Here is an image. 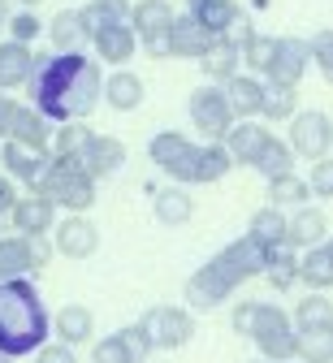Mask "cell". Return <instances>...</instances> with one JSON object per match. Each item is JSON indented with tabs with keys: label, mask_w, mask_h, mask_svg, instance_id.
I'll use <instances>...</instances> for the list:
<instances>
[{
	"label": "cell",
	"mask_w": 333,
	"mask_h": 363,
	"mask_svg": "<svg viewBox=\"0 0 333 363\" xmlns=\"http://www.w3.org/2000/svg\"><path fill=\"white\" fill-rule=\"evenodd\" d=\"M31 100L53 125H70V121L91 117L95 104L104 100L100 61H91L87 52H48V57H39L35 78H31Z\"/></svg>",
	"instance_id": "1"
},
{
	"label": "cell",
	"mask_w": 333,
	"mask_h": 363,
	"mask_svg": "<svg viewBox=\"0 0 333 363\" xmlns=\"http://www.w3.org/2000/svg\"><path fill=\"white\" fill-rule=\"evenodd\" d=\"M264 268H268V247H260L251 234L243 238H234L225 251H217L204 268L190 272V281H186V303L190 311H212L221 307L229 294H238V286L251 281V277H264Z\"/></svg>",
	"instance_id": "2"
},
{
	"label": "cell",
	"mask_w": 333,
	"mask_h": 363,
	"mask_svg": "<svg viewBox=\"0 0 333 363\" xmlns=\"http://www.w3.org/2000/svg\"><path fill=\"white\" fill-rule=\"evenodd\" d=\"M48 329H53V315H48L35 281H0V350L13 359L39 354L48 346Z\"/></svg>",
	"instance_id": "3"
},
{
	"label": "cell",
	"mask_w": 333,
	"mask_h": 363,
	"mask_svg": "<svg viewBox=\"0 0 333 363\" xmlns=\"http://www.w3.org/2000/svg\"><path fill=\"white\" fill-rule=\"evenodd\" d=\"M229 325H234L238 337H251L260 359H268V363H295L299 359L295 315H285V307H277V303H260V298L238 303Z\"/></svg>",
	"instance_id": "4"
},
{
	"label": "cell",
	"mask_w": 333,
	"mask_h": 363,
	"mask_svg": "<svg viewBox=\"0 0 333 363\" xmlns=\"http://www.w3.org/2000/svg\"><path fill=\"white\" fill-rule=\"evenodd\" d=\"M31 195H43L48 203L65 208L70 216H82V212L95 203V177H91L78 160H57V156H53V164H48V173L39 177V186H35Z\"/></svg>",
	"instance_id": "5"
},
{
	"label": "cell",
	"mask_w": 333,
	"mask_h": 363,
	"mask_svg": "<svg viewBox=\"0 0 333 363\" xmlns=\"http://www.w3.org/2000/svg\"><path fill=\"white\" fill-rule=\"evenodd\" d=\"M186 108H190V125H195L208 143H225L229 130L238 125V117H234V108H229V96H225V86H217V82H204V86L190 91Z\"/></svg>",
	"instance_id": "6"
},
{
	"label": "cell",
	"mask_w": 333,
	"mask_h": 363,
	"mask_svg": "<svg viewBox=\"0 0 333 363\" xmlns=\"http://www.w3.org/2000/svg\"><path fill=\"white\" fill-rule=\"evenodd\" d=\"M173 22H178V13H173L169 0H138L134 13H130V26H134L138 43L152 57H173V39H169Z\"/></svg>",
	"instance_id": "7"
},
{
	"label": "cell",
	"mask_w": 333,
	"mask_h": 363,
	"mask_svg": "<svg viewBox=\"0 0 333 363\" xmlns=\"http://www.w3.org/2000/svg\"><path fill=\"white\" fill-rule=\"evenodd\" d=\"M138 325H143V333H148V342L156 350H182L195 337V315H190V307H169V303L148 307L138 315Z\"/></svg>",
	"instance_id": "8"
},
{
	"label": "cell",
	"mask_w": 333,
	"mask_h": 363,
	"mask_svg": "<svg viewBox=\"0 0 333 363\" xmlns=\"http://www.w3.org/2000/svg\"><path fill=\"white\" fill-rule=\"evenodd\" d=\"M195 152H200V143H190L182 130H160L156 139L148 143V156H152V164H156L165 177H173L178 186H186L190 164H195Z\"/></svg>",
	"instance_id": "9"
},
{
	"label": "cell",
	"mask_w": 333,
	"mask_h": 363,
	"mask_svg": "<svg viewBox=\"0 0 333 363\" xmlns=\"http://www.w3.org/2000/svg\"><path fill=\"white\" fill-rule=\"evenodd\" d=\"M295 147V156H307L312 164L329 156L333 147V121L320 113V108H303L295 121H290V139H285Z\"/></svg>",
	"instance_id": "10"
},
{
	"label": "cell",
	"mask_w": 333,
	"mask_h": 363,
	"mask_svg": "<svg viewBox=\"0 0 333 363\" xmlns=\"http://www.w3.org/2000/svg\"><path fill=\"white\" fill-rule=\"evenodd\" d=\"M307 69H312V39L277 35V57H273V65H268L264 82H277V86H299Z\"/></svg>",
	"instance_id": "11"
},
{
	"label": "cell",
	"mask_w": 333,
	"mask_h": 363,
	"mask_svg": "<svg viewBox=\"0 0 333 363\" xmlns=\"http://www.w3.org/2000/svg\"><path fill=\"white\" fill-rule=\"evenodd\" d=\"M53 247L61 255H70V259H87V255H95V247H100V230H95L87 216H65L53 230Z\"/></svg>",
	"instance_id": "12"
},
{
	"label": "cell",
	"mask_w": 333,
	"mask_h": 363,
	"mask_svg": "<svg viewBox=\"0 0 333 363\" xmlns=\"http://www.w3.org/2000/svg\"><path fill=\"white\" fill-rule=\"evenodd\" d=\"M53 134H57V125L48 121L35 104H31V108L18 104L13 125H9V139H13V143H22V147H31V152H48V156H53Z\"/></svg>",
	"instance_id": "13"
},
{
	"label": "cell",
	"mask_w": 333,
	"mask_h": 363,
	"mask_svg": "<svg viewBox=\"0 0 333 363\" xmlns=\"http://www.w3.org/2000/svg\"><path fill=\"white\" fill-rule=\"evenodd\" d=\"M78 164H82L95 182H100V177H113V173L126 164V143L113 139V134H91V143L82 147Z\"/></svg>",
	"instance_id": "14"
},
{
	"label": "cell",
	"mask_w": 333,
	"mask_h": 363,
	"mask_svg": "<svg viewBox=\"0 0 333 363\" xmlns=\"http://www.w3.org/2000/svg\"><path fill=\"white\" fill-rule=\"evenodd\" d=\"M0 164H5V173H9L13 182H26V186L35 191L39 177L48 173V164H53V156H48V152H31V147L5 139V147H0Z\"/></svg>",
	"instance_id": "15"
},
{
	"label": "cell",
	"mask_w": 333,
	"mask_h": 363,
	"mask_svg": "<svg viewBox=\"0 0 333 363\" xmlns=\"http://www.w3.org/2000/svg\"><path fill=\"white\" fill-rule=\"evenodd\" d=\"M91 48H95V61H109V65L126 69V61H130L134 48H138V35H134L130 22H117V26L95 30V35H91Z\"/></svg>",
	"instance_id": "16"
},
{
	"label": "cell",
	"mask_w": 333,
	"mask_h": 363,
	"mask_svg": "<svg viewBox=\"0 0 333 363\" xmlns=\"http://www.w3.org/2000/svg\"><path fill=\"white\" fill-rule=\"evenodd\" d=\"M13 230L22 238H48V234L57 230V203H48L43 195L18 199V208H13Z\"/></svg>",
	"instance_id": "17"
},
{
	"label": "cell",
	"mask_w": 333,
	"mask_h": 363,
	"mask_svg": "<svg viewBox=\"0 0 333 363\" xmlns=\"http://www.w3.org/2000/svg\"><path fill=\"white\" fill-rule=\"evenodd\" d=\"M35 65L39 57L26 48V43H0V91H18V86H31L35 78Z\"/></svg>",
	"instance_id": "18"
},
{
	"label": "cell",
	"mask_w": 333,
	"mask_h": 363,
	"mask_svg": "<svg viewBox=\"0 0 333 363\" xmlns=\"http://www.w3.org/2000/svg\"><path fill=\"white\" fill-rule=\"evenodd\" d=\"M173 57H186V61H204L212 48H217V35L212 30H204L190 13H182L178 22H173Z\"/></svg>",
	"instance_id": "19"
},
{
	"label": "cell",
	"mask_w": 333,
	"mask_h": 363,
	"mask_svg": "<svg viewBox=\"0 0 333 363\" xmlns=\"http://www.w3.org/2000/svg\"><path fill=\"white\" fill-rule=\"evenodd\" d=\"M229 169H234V156H229V147H225V143H200L195 164H190V177H186V186H212V182H221Z\"/></svg>",
	"instance_id": "20"
},
{
	"label": "cell",
	"mask_w": 333,
	"mask_h": 363,
	"mask_svg": "<svg viewBox=\"0 0 333 363\" xmlns=\"http://www.w3.org/2000/svg\"><path fill=\"white\" fill-rule=\"evenodd\" d=\"M264 78H256V74H238L234 82H225V96H229V108H234V117L238 121H251V117H260V108H264Z\"/></svg>",
	"instance_id": "21"
},
{
	"label": "cell",
	"mask_w": 333,
	"mask_h": 363,
	"mask_svg": "<svg viewBox=\"0 0 333 363\" xmlns=\"http://www.w3.org/2000/svg\"><path fill=\"white\" fill-rule=\"evenodd\" d=\"M268 139H273V134H268L260 121H238V125L229 130L225 147H229L234 164H251V169H256V160H260V152L268 147Z\"/></svg>",
	"instance_id": "22"
},
{
	"label": "cell",
	"mask_w": 333,
	"mask_h": 363,
	"mask_svg": "<svg viewBox=\"0 0 333 363\" xmlns=\"http://www.w3.org/2000/svg\"><path fill=\"white\" fill-rule=\"evenodd\" d=\"M290 247H303V251H312V247H324L329 242V220H324V212L320 208H295V216H290V238H285Z\"/></svg>",
	"instance_id": "23"
},
{
	"label": "cell",
	"mask_w": 333,
	"mask_h": 363,
	"mask_svg": "<svg viewBox=\"0 0 333 363\" xmlns=\"http://www.w3.org/2000/svg\"><path fill=\"white\" fill-rule=\"evenodd\" d=\"M53 329H57V342H65V346H82V342L95 337V315H91V307L70 303V307H61V311L53 315Z\"/></svg>",
	"instance_id": "24"
},
{
	"label": "cell",
	"mask_w": 333,
	"mask_h": 363,
	"mask_svg": "<svg viewBox=\"0 0 333 363\" xmlns=\"http://www.w3.org/2000/svg\"><path fill=\"white\" fill-rule=\"evenodd\" d=\"M31 272H39L31 259V242L22 234H0V281H22Z\"/></svg>",
	"instance_id": "25"
},
{
	"label": "cell",
	"mask_w": 333,
	"mask_h": 363,
	"mask_svg": "<svg viewBox=\"0 0 333 363\" xmlns=\"http://www.w3.org/2000/svg\"><path fill=\"white\" fill-rule=\"evenodd\" d=\"M48 39H53L57 52H82V43L91 39L87 22H82V9H61L53 22H48Z\"/></svg>",
	"instance_id": "26"
},
{
	"label": "cell",
	"mask_w": 333,
	"mask_h": 363,
	"mask_svg": "<svg viewBox=\"0 0 333 363\" xmlns=\"http://www.w3.org/2000/svg\"><path fill=\"white\" fill-rule=\"evenodd\" d=\"M186 13L195 18L204 30H212V35L221 39V35L238 22V13H243V9H238L234 0H186Z\"/></svg>",
	"instance_id": "27"
},
{
	"label": "cell",
	"mask_w": 333,
	"mask_h": 363,
	"mask_svg": "<svg viewBox=\"0 0 333 363\" xmlns=\"http://www.w3.org/2000/svg\"><path fill=\"white\" fill-rule=\"evenodd\" d=\"M104 104L117 108V113H134L143 104V78L130 74V69H113L104 78Z\"/></svg>",
	"instance_id": "28"
},
{
	"label": "cell",
	"mask_w": 333,
	"mask_h": 363,
	"mask_svg": "<svg viewBox=\"0 0 333 363\" xmlns=\"http://www.w3.org/2000/svg\"><path fill=\"white\" fill-rule=\"evenodd\" d=\"M200 65H204L208 82L225 86V82H234L238 74H243V48H238V43H229V39H217V48H212Z\"/></svg>",
	"instance_id": "29"
},
{
	"label": "cell",
	"mask_w": 333,
	"mask_h": 363,
	"mask_svg": "<svg viewBox=\"0 0 333 363\" xmlns=\"http://www.w3.org/2000/svg\"><path fill=\"white\" fill-rule=\"evenodd\" d=\"M299 281H303L312 294L333 290V251H329V247L303 251V259H299Z\"/></svg>",
	"instance_id": "30"
},
{
	"label": "cell",
	"mask_w": 333,
	"mask_h": 363,
	"mask_svg": "<svg viewBox=\"0 0 333 363\" xmlns=\"http://www.w3.org/2000/svg\"><path fill=\"white\" fill-rule=\"evenodd\" d=\"M247 234L260 242V247H281L285 238H290V216H285L281 208H260L256 216H251V225H247Z\"/></svg>",
	"instance_id": "31"
},
{
	"label": "cell",
	"mask_w": 333,
	"mask_h": 363,
	"mask_svg": "<svg viewBox=\"0 0 333 363\" xmlns=\"http://www.w3.org/2000/svg\"><path fill=\"white\" fill-rule=\"evenodd\" d=\"M152 212H156L160 225H186L190 216H195V199H190L182 186H165V191H156Z\"/></svg>",
	"instance_id": "32"
},
{
	"label": "cell",
	"mask_w": 333,
	"mask_h": 363,
	"mask_svg": "<svg viewBox=\"0 0 333 363\" xmlns=\"http://www.w3.org/2000/svg\"><path fill=\"white\" fill-rule=\"evenodd\" d=\"M299 259H303V255H295L290 242L268 247V268H264L268 286H273V290H290V286L299 281Z\"/></svg>",
	"instance_id": "33"
},
{
	"label": "cell",
	"mask_w": 333,
	"mask_h": 363,
	"mask_svg": "<svg viewBox=\"0 0 333 363\" xmlns=\"http://www.w3.org/2000/svg\"><path fill=\"white\" fill-rule=\"evenodd\" d=\"M134 5L130 0H91V5H82V22H87V35L104 30V26H117V22H130Z\"/></svg>",
	"instance_id": "34"
},
{
	"label": "cell",
	"mask_w": 333,
	"mask_h": 363,
	"mask_svg": "<svg viewBox=\"0 0 333 363\" xmlns=\"http://www.w3.org/2000/svg\"><path fill=\"white\" fill-rule=\"evenodd\" d=\"M307 199H312V186L299 173H285V177L268 182V203L273 208H307Z\"/></svg>",
	"instance_id": "35"
},
{
	"label": "cell",
	"mask_w": 333,
	"mask_h": 363,
	"mask_svg": "<svg viewBox=\"0 0 333 363\" xmlns=\"http://www.w3.org/2000/svg\"><path fill=\"white\" fill-rule=\"evenodd\" d=\"M299 86H277V82H268L264 86V108H260V117L264 121H295L299 117V96H295Z\"/></svg>",
	"instance_id": "36"
},
{
	"label": "cell",
	"mask_w": 333,
	"mask_h": 363,
	"mask_svg": "<svg viewBox=\"0 0 333 363\" xmlns=\"http://www.w3.org/2000/svg\"><path fill=\"white\" fill-rule=\"evenodd\" d=\"M333 325V303L324 294H307L295 303V329H329Z\"/></svg>",
	"instance_id": "37"
},
{
	"label": "cell",
	"mask_w": 333,
	"mask_h": 363,
	"mask_svg": "<svg viewBox=\"0 0 333 363\" xmlns=\"http://www.w3.org/2000/svg\"><path fill=\"white\" fill-rule=\"evenodd\" d=\"M256 173H264L268 182H273V177H285V173H295V147L285 143V139H268V147H264L260 160H256Z\"/></svg>",
	"instance_id": "38"
},
{
	"label": "cell",
	"mask_w": 333,
	"mask_h": 363,
	"mask_svg": "<svg viewBox=\"0 0 333 363\" xmlns=\"http://www.w3.org/2000/svg\"><path fill=\"white\" fill-rule=\"evenodd\" d=\"M87 143H91V130H87V125H78V121L57 125V134H53V156H57V160H78Z\"/></svg>",
	"instance_id": "39"
},
{
	"label": "cell",
	"mask_w": 333,
	"mask_h": 363,
	"mask_svg": "<svg viewBox=\"0 0 333 363\" xmlns=\"http://www.w3.org/2000/svg\"><path fill=\"white\" fill-rule=\"evenodd\" d=\"M299 359L303 363H333V325L329 329H303L299 333Z\"/></svg>",
	"instance_id": "40"
},
{
	"label": "cell",
	"mask_w": 333,
	"mask_h": 363,
	"mask_svg": "<svg viewBox=\"0 0 333 363\" xmlns=\"http://www.w3.org/2000/svg\"><path fill=\"white\" fill-rule=\"evenodd\" d=\"M91 363H138V354L126 342V333L117 329V333H109V337H100L91 346Z\"/></svg>",
	"instance_id": "41"
},
{
	"label": "cell",
	"mask_w": 333,
	"mask_h": 363,
	"mask_svg": "<svg viewBox=\"0 0 333 363\" xmlns=\"http://www.w3.org/2000/svg\"><path fill=\"white\" fill-rule=\"evenodd\" d=\"M273 57H277V35H256L247 48H243V65H247L256 78H264V74H268Z\"/></svg>",
	"instance_id": "42"
},
{
	"label": "cell",
	"mask_w": 333,
	"mask_h": 363,
	"mask_svg": "<svg viewBox=\"0 0 333 363\" xmlns=\"http://www.w3.org/2000/svg\"><path fill=\"white\" fill-rule=\"evenodd\" d=\"M39 35H43V22H39L31 9H22V13L9 18V39H13V43H26V48H31V39H39Z\"/></svg>",
	"instance_id": "43"
},
{
	"label": "cell",
	"mask_w": 333,
	"mask_h": 363,
	"mask_svg": "<svg viewBox=\"0 0 333 363\" xmlns=\"http://www.w3.org/2000/svg\"><path fill=\"white\" fill-rule=\"evenodd\" d=\"M312 65L324 74V82H333V30L312 35Z\"/></svg>",
	"instance_id": "44"
},
{
	"label": "cell",
	"mask_w": 333,
	"mask_h": 363,
	"mask_svg": "<svg viewBox=\"0 0 333 363\" xmlns=\"http://www.w3.org/2000/svg\"><path fill=\"white\" fill-rule=\"evenodd\" d=\"M307 186H312V195H316V199H333V156H324V160H316V164H312Z\"/></svg>",
	"instance_id": "45"
},
{
	"label": "cell",
	"mask_w": 333,
	"mask_h": 363,
	"mask_svg": "<svg viewBox=\"0 0 333 363\" xmlns=\"http://www.w3.org/2000/svg\"><path fill=\"white\" fill-rule=\"evenodd\" d=\"M18 186H13V177L9 173H0V230L5 225H13V208H18Z\"/></svg>",
	"instance_id": "46"
},
{
	"label": "cell",
	"mask_w": 333,
	"mask_h": 363,
	"mask_svg": "<svg viewBox=\"0 0 333 363\" xmlns=\"http://www.w3.org/2000/svg\"><path fill=\"white\" fill-rule=\"evenodd\" d=\"M35 363H78V359H74V346L53 342V346H43V350L35 354Z\"/></svg>",
	"instance_id": "47"
},
{
	"label": "cell",
	"mask_w": 333,
	"mask_h": 363,
	"mask_svg": "<svg viewBox=\"0 0 333 363\" xmlns=\"http://www.w3.org/2000/svg\"><path fill=\"white\" fill-rule=\"evenodd\" d=\"M31 242V259H35V268H48V259H53V238H26Z\"/></svg>",
	"instance_id": "48"
},
{
	"label": "cell",
	"mask_w": 333,
	"mask_h": 363,
	"mask_svg": "<svg viewBox=\"0 0 333 363\" xmlns=\"http://www.w3.org/2000/svg\"><path fill=\"white\" fill-rule=\"evenodd\" d=\"M13 113H18L13 96H0V139H9V125H13Z\"/></svg>",
	"instance_id": "49"
},
{
	"label": "cell",
	"mask_w": 333,
	"mask_h": 363,
	"mask_svg": "<svg viewBox=\"0 0 333 363\" xmlns=\"http://www.w3.org/2000/svg\"><path fill=\"white\" fill-rule=\"evenodd\" d=\"M9 18H13L9 13V0H0V26H9Z\"/></svg>",
	"instance_id": "50"
},
{
	"label": "cell",
	"mask_w": 333,
	"mask_h": 363,
	"mask_svg": "<svg viewBox=\"0 0 333 363\" xmlns=\"http://www.w3.org/2000/svg\"><path fill=\"white\" fill-rule=\"evenodd\" d=\"M0 363H18V359H13V354H5V350H0Z\"/></svg>",
	"instance_id": "51"
},
{
	"label": "cell",
	"mask_w": 333,
	"mask_h": 363,
	"mask_svg": "<svg viewBox=\"0 0 333 363\" xmlns=\"http://www.w3.org/2000/svg\"><path fill=\"white\" fill-rule=\"evenodd\" d=\"M18 5H26V9H31V5H39V0H18Z\"/></svg>",
	"instance_id": "52"
},
{
	"label": "cell",
	"mask_w": 333,
	"mask_h": 363,
	"mask_svg": "<svg viewBox=\"0 0 333 363\" xmlns=\"http://www.w3.org/2000/svg\"><path fill=\"white\" fill-rule=\"evenodd\" d=\"M324 247H329V251H333V238H329V242H324Z\"/></svg>",
	"instance_id": "53"
},
{
	"label": "cell",
	"mask_w": 333,
	"mask_h": 363,
	"mask_svg": "<svg viewBox=\"0 0 333 363\" xmlns=\"http://www.w3.org/2000/svg\"><path fill=\"white\" fill-rule=\"evenodd\" d=\"M251 363H268V359H251Z\"/></svg>",
	"instance_id": "54"
},
{
	"label": "cell",
	"mask_w": 333,
	"mask_h": 363,
	"mask_svg": "<svg viewBox=\"0 0 333 363\" xmlns=\"http://www.w3.org/2000/svg\"><path fill=\"white\" fill-rule=\"evenodd\" d=\"M295 363H303V359H295Z\"/></svg>",
	"instance_id": "55"
}]
</instances>
